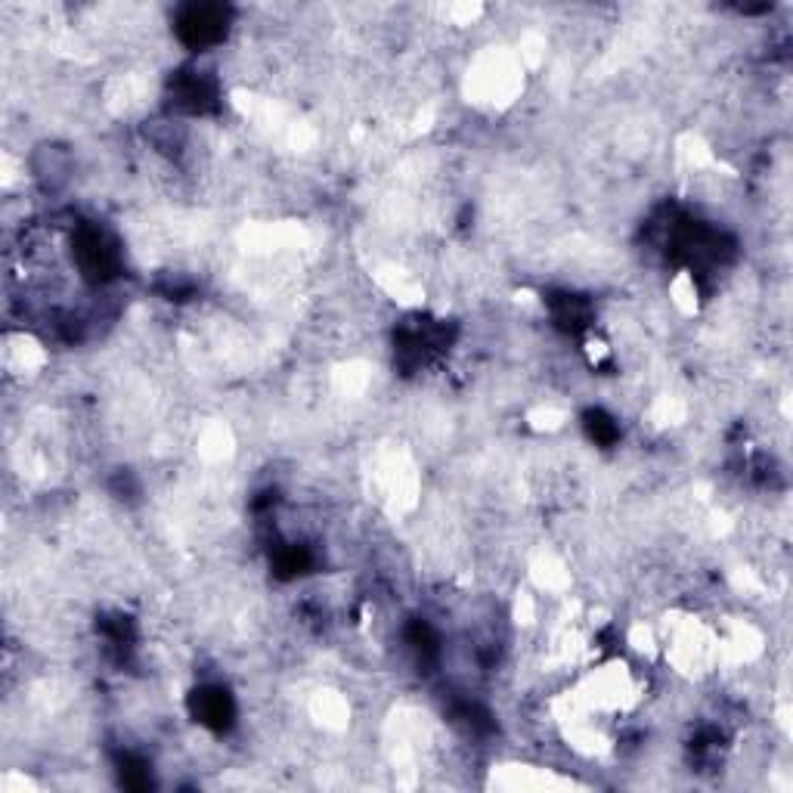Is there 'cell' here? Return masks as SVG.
<instances>
[{
  "instance_id": "1",
  "label": "cell",
  "mask_w": 793,
  "mask_h": 793,
  "mask_svg": "<svg viewBox=\"0 0 793 793\" xmlns=\"http://www.w3.org/2000/svg\"><path fill=\"white\" fill-rule=\"evenodd\" d=\"M199 697L193 701L196 707V716L202 725H211V728H224L230 719H233V701L227 691L220 688H205V691H196Z\"/></svg>"
}]
</instances>
